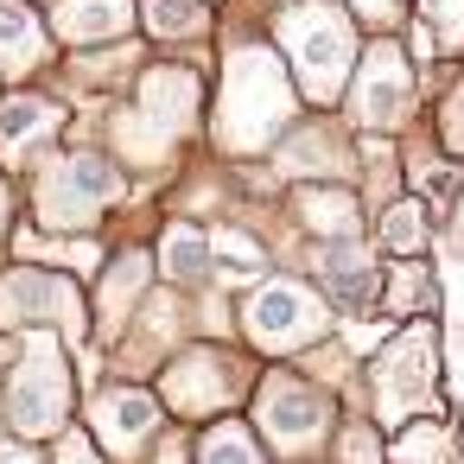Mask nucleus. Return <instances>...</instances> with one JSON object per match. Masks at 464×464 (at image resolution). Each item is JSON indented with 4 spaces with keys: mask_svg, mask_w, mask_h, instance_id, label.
<instances>
[{
    "mask_svg": "<svg viewBox=\"0 0 464 464\" xmlns=\"http://www.w3.org/2000/svg\"><path fill=\"white\" fill-rule=\"evenodd\" d=\"M426 204L420 198H401V204H388V217H382V242L394 248V255H426Z\"/></svg>",
    "mask_w": 464,
    "mask_h": 464,
    "instance_id": "412c9836",
    "label": "nucleus"
},
{
    "mask_svg": "<svg viewBox=\"0 0 464 464\" xmlns=\"http://www.w3.org/2000/svg\"><path fill=\"white\" fill-rule=\"evenodd\" d=\"M0 407H7L14 432H26V439H45V432L64 426V413H71V362H64L58 331H33L26 337L7 388H0Z\"/></svg>",
    "mask_w": 464,
    "mask_h": 464,
    "instance_id": "20e7f679",
    "label": "nucleus"
},
{
    "mask_svg": "<svg viewBox=\"0 0 464 464\" xmlns=\"http://www.w3.org/2000/svg\"><path fill=\"white\" fill-rule=\"evenodd\" d=\"M420 33H439L445 52H464V0H420Z\"/></svg>",
    "mask_w": 464,
    "mask_h": 464,
    "instance_id": "5701e85b",
    "label": "nucleus"
},
{
    "mask_svg": "<svg viewBox=\"0 0 464 464\" xmlns=\"http://www.w3.org/2000/svg\"><path fill=\"white\" fill-rule=\"evenodd\" d=\"M350 14H362L369 26H401V7H394V0H350Z\"/></svg>",
    "mask_w": 464,
    "mask_h": 464,
    "instance_id": "a878e982",
    "label": "nucleus"
},
{
    "mask_svg": "<svg viewBox=\"0 0 464 464\" xmlns=\"http://www.w3.org/2000/svg\"><path fill=\"white\" fill-rule=\"evenodd\" d=\"M382 274H388V286H382V305H388V312H401V318H407V312H432V280H426V267H420L413 255H401V261L382 267Z\"/></svg>",
    "mask_w": 464,
    "mask_h": 464,
    "instance_id": "aec40b11",
    "label": "nucleus"
},
{
    "mask_svg": "<svg viewBox=\"0 0 464 464\" xmlns=\"http://www.w3.org/2000/svg\"><path fill=\"white\" fill-rule=\"evenodd\" d=\"M458 172H464L458 160H451V166H432V160H420V153H407V179H413V185L426 191V204H445V198L458 191Z\"/></svg>",
    "mask_w": 464,
    "mask_h": 464,
    "instance_id": "b1692460",
    "label": "nucleus"
},
{
    "mask_svg": "<svg viewBox=\"0 0 464 464\" xmlns=\"http://www.w3.org/2000/svg\"><path fill=\"white\" fill-rule=\"evenodd\" d=\"M58 128L64 109L52 96H0V166H26Z\"/></svg>",
    "mask_w": 464,
    "mask_h": 464,
    "instance_id": "f8f14e48",
    "label": "nucleus"
},
{
    "mask_svg": "<svg viewBox=\"0 0 464 464\" xmlns=\"http://www.w3.org/2000/svg\"><path fill=\"white\" fill-rule=\"evenodd\" d=\"M432 382H439V343H432V324L401 331V337L369 362V388H375L382 420H413V413H426V407H432Z\"/></svg>",
    "mask_w": 464,
    "mask_h": 464,
    "instance_id": "423d86ee",
    "label": "nucleus"
},
{
    "mask_svg": "<svg viewBox=\"0 0 464 464\" xmlns=\"http://www.w3.org/2000/svg\"><path fill=\"white\" fill-rule=\"evenodd\" d=\"M299 217L312 223V236H331V242L362 236V198H356V191H337V185L299 191Z\"/></svg>",
    "mask_w": 464,
    "mask_h": 464,
    "instance_id": "2eb2a0df",
    "label": "nucleus"
},
{
    "mask_svg": "<svg viewBox=\"0 0 464 464\" xmlns=\"http://www.w3.org/2000/svg\"><path fill=\"white\" fill-rule=\"evenodd\" d=\"M350 115L369 134H394L413 121V71H407L401 45H388V39L362 45V64L350 71Z\"/></svg>",
    "mask_w": 464,
    "mask_h": 464,
    "instance_id": "0eeeda50",
    "label": "nucleus"
},
{
    "mask_svg": "<svg viewBox=\"0 0 464 464\" xmlns=\"http://www.w3.org/2000/svg\"><path fill=\"white\" fill-rule=\"evenodd\" d=\"M140 20L153 39H204L210 33V0H140Z\"/></svg>",
    "mask_w": 464,
    "mask_h": 464,
    "instance_id": "6ab92c4d",
    "label": "nucleus"
},
{
    "mask_svg": "<svg viewBox=\"0 0 464 464\" xmlns=\"http://www.w3.org/2000/svg\"><path fill=\"white\" fill-rule=\"evenodd\" d=\"M280 52H286V71L299 77V90L324 109L337 102V90L350 83L356 71V26L343 7H331V0H299V7L280 14Z\"/></svg>",
    "mask_w": 464,
    "mask_h": 464,
    "instance_id": "f03ea898",
    "label": "nucleus"
},
{
    "mask_svg": "<svg viewBox=\"0 0 464 464\" xmlns=\"http://www.w3.org/2000/svg\"><path fill=\"white\" fill-rule=\"evenodd\" d=\"M39 58H45V39H39L33 7L26 0H0V71L26 77V71H39Z\"/></svg>",
    "mask_w": 464,
    "mask_h": 464,
    "instance_id": "dca6fc26",
    "label": "nucleus"
},
{
    "mask_svg": "<svg viewBox=\"0 0 464 464\" xmlns=\"http://www.w3.org/2000/svg\"><path fill=\"white\" fill-rule=\"evenodd\" d=\"M90 420H96V432H102L115 451H128V445H140V439L160 426V401L140 394V388H109V394L90 407Z\"/></svg>",
    "mask_w": 464,
    "mask_h": 464,
    "instance_id": "4468645a",
    "label": "nucleus"
},
{
    "mask_svg": "<svg viewBox=\"0 0 464 464\" xmlns=\"http://www.w3.org/2000/svg\"><path fill=\"white\" fill-rule=\"evenodd\" d=\"M198 96H204L198 71H185V64H160V71L140 77V90H134V115H140V121L153 128V140L166 147V140H179V134L198 128Z\"/></svg>",
    "mask_w": 464,
    "mask_h": 464,
    "instance_id": "9d476101",
    "label": "nucleus"
},
{
    "mask_svg": "<svg viewBox=\"0 0 464 464\" xmlns=\"http://www.w3.org/2000/svg\"><path fill=\"white\" fill-rule=\"evenodd\" d=\"M160 274H172V280H185V286L210 280V274H217V242H210V229L172 223L166 242H160Z\"/></svg>",
    "mask_w": 464,
    "mask_h": 464,
    "instance_id": "f3484780",
    "label": "nucleus"
},
{
    "mask_svg": "<svg viewBox=\"0 0 464 464\" xmlns=\"http://www.w3.org/2000/svg\"><path fill=\"white\" fill-rule=\"evenodd\" d=\"M0 324H39V331H83V299L71 280L39 274V267H14L0 274Z\"/></svg>",
    "mask_w": 464,
    "mask_h": 464,
    "instance_id": "1a4fd4ad",
    "label": "nucleus"
},
{
    "mask_svg": "<svg viewBox=\"0 0 464 464\" xmlns=\"http://www.w3.org/2000/svg\"><path fill=\"white\" fill-rule=\"evenodd\" d=\"M7 223H14V191H7V179H0V236H7Z\"/></svg>",
    "mask_w": 464,
    "mask_h": 464,
    "instance_id": "c85d7f7f",
    "label": "nucleus"
},
{
    "mask_svg": "<svg viewBox=\"0 0 464 464\" xmlns=\"http://www.w3.org/2000/svg\"><path fill=\"white\" fill-rule=\"evenodd\" d=\"M293 115V83H286V58H274L267 45H236L223 58V96L210 115V134L229 160L261 153Z\"/></svg>",
    "mask_w": 464,
    "mask_h": 464,
    "instance_id": "f257e3e1",
    "label": "nucleus"
},
{
    "mask_svg": "<svg viewBox=\"0 0 464 464\" xmlns=\"http://www.w3.org/2000/svg\"><path fill=\"white\" fill-rule=\"evenodd\" d=\"M0 464H39V458H33L26 445H0Z\"/></svg>",
    "mask_w": 464,
    "mask_h": 464,
    "instance_id": "cd10ccee",
    "label": "nucleus"
},
{
    "mask_svg": "<svg viewBox=\"0 0 464 464\" xmlns=\"http://www.w3.org/2000/svg\"><path fill=\"white\" fill-rule=\"evenodd\" d=\"M439 140H445V160H458V166H464V77H458V83H451V96H445Z\"/></svg>",
    "mask_w": 464,
    "mask_h": 464,
    "instance_id": "393cba45",
    "label": "nucleus"
},
{
    "mask_svg": "<svg viewBox=\"0 0 464 464\" xmlns=\"http://www.w3.org/2000/svg\"><path fill=\"white\" fill-rule=\"evenodd\" d=\"M121 191H128L121 166H115L109 153L77 147V153H58V160L33 179V217H39L45 229L83 236V229H96V223L121 204Z\"/></svg>",
    "mask_w": 464,
    "mask_h": 464,
    "instance_id": "7ed1b4c3",
    "label": "nucleus"
},
{
    "mask_svg": "<svg viewBox=\"0 0 464 464\" xmlns=\"http://www.w3.org/2000/svg\"><path fill=\"white\" fill-rule=\"evenodd\" d=\"M255 420H261V432H267L280 451H305V445L324 439L331 401H324L312 382H299V375H267L261 394H255Z\"/></svg>",
    "mask_w": 464,
    "mask_h": 464,
    "instance_id": "6e6552de",
    "label": "nucleus"
},
{
    "mask_svg": "<svg viewBox=\"0 0 464 464\" xmlns=\"http://www.w3.org/2000/svg\"><path fill=\"white\" fill-rule=\"evenodd\" d=\"M198 464H267V458H261V445H255V432H248V426L223 420V426H210V432H204Z\"/></svg>",
    "mask_w": 464,
    "mask_h": 464,
    "instance_id": "4be33fe9",
    "label": "nucleus"
},
{
    "mask_svg": "<svg viewBox=\"0 0 464 464\" xmlns=\"http://www.w3.org/2000/svg\"><path fill=\"white\" fill-rule=\"evenodd\" d=\"M242 331H248L255 350L286 356V350H299V343H312V337L331 331V305L305 280H261L242 299Z\"/></svg>",
    "mask_w": 464,
    "mask_h": 464,
    "instance_id": "39448f33",
    "label": "nucleus"
},
{
    "mask_svg": "<svg viewBox=\"0 0 464 464\" xmlns=\"http://www.w3.org/2000/svg\"><path fill=\"white\" fill-rule=\"evenodd\" d=\"M147 280H153V261H147L140 248H128V255L102 274V286H96V324H102V331H115V324L134 312V293H140Z\"/></svg>",
    "mask_w": 464,
    "mask_h": 464,
    "instance_id": "a211bd4d",
    "label": "nucleus"
},
{
    "mask_svg": "<svg viewBox=\"0 0 464 464\" xmlns=\"http://www.w3.org/2000/svg\"><path fill=\"white\" fill-rule=\"evenodd\" d=\"M242 388V369L223 350H191L172 375H166V401L179 413H223V401Z\"/></svg>",
    "mask_w": 464,
    "mask_h": 464,
    "instance_id": "9b49d317",
    "label": "nucleus"
},
{
    "mask_svg": "<svg viewBox=\"0 0 464 464\" xmlns=\"http://www.w3.org/2000/svg\"><path fill=\"white\" fill-rule=\"evenodd\" d=\"M58 464H102V458L90 451V439H83V432H64V451H58Z\"/></svg>",
    "mask_w": 464,
    "mask_h": 464,
    "instance_id": "bb28decb",
    "label": "nucleus"
},
{
    "mask_svg": "<svg viewBox=\"0 0 464 464\" xmlns=\"http://www.w3.org/2000/svg\"><path fill=\"white\" fill-rule=\"evenodd\" d=\"M134 14V0H52V33L71 45H96L109 33H128Z\"/></svg>",
    "mask_w": 464,
    "mask_h": 464,
    "instance_id": "ddd939ff",
    "label": "nucleus"
}]
</instances>
